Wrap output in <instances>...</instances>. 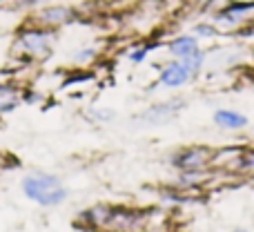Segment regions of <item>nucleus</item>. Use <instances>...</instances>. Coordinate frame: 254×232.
Returning a JSON list of instances; mask_svg holds the SVG:
<instances>
[{
	"label": "nucleus",
	"instance_id": "3",
	"mask_svg": "<svg viewBox=\"0 0 254 232\" xmlns=\"http://www.w3.org/2000/svg\"><path fill=\"white\" fill-rule=\"evenodd\" d=\"M167 49H170V54H174L176 58H192L196 56V54H201V49H198V40L194 38V36H176L174 40H170L167 43Z\"/></svg>",
	"mask_w": 254,
	"mask_h": 232
},
{
	"label": "nucleus",
	"instance_id": "8",
	"mask_svg": "<svg viewBox=\"0 0 254 232\" xmlns=\"http://www.w3.org/2000/svg\"><path fill=\"white\" fill-rule=\"evenodd\" d=\"M43 18L45 22H63L69 18V9H63V7H54V9H47V11H43Z\"/></svg>",
	"mask_w": 254,
	"mask_h": 232
},
{
	"label": "nucleus",
	"instance_id": "10",
	"mask_svg": "<svg viewBox=\"0 0 254 232\" xmlns=\"http://www.w3.org/2000/svg\"><path fill=\"white\" fill-rule=\"evenodd\" d=\"M194 31H196L198 36H203V38H212V36L219 34V31H216L212 25H196V27H194Z\"/></svg>",
	"mask_w": 254,
	"mask_h": 232
},
{
	"label": "nucleus",
	"instance_id": "11",
	"mask_svg": "<svg viewBox=\"0 0 254 232\" xmlns=\"http://www.w3.org/2000/svg\"><path fill=\"white\" fill-rule=\"evenodd\" d=\"M92 56H94V49H85V52L76 54V61H87V58H92Z\"/></svg>",
	"mask_w": 254,
	"mask_h": 232
},
{
	"label": "nucleus",
	"instance_id": "7",
	"mask_svg": "<svg viewBox=\"0 0 254 232\" xmlns=\"http://www.w3.org/2000/svg\"><path fill=\"white\" fill-rule=\"evenodd\" d=\"M214 121L219 123V125H225V127H232V130H237V127L246 125L248 118L241 116L239 112H232V110H219L214 114Z\"/></svg>",
	"mask_w": 254,
	"mask_h": 232
},
{
	"label": "nucleus",
	"instance_id": "1",
	"mask_svg": "<svg viewBox=\"0 0 254 232\" xmlns=\"http://www.w3.org/2000/svg\"><path fill=\"white\" fill-rule=\"evenodd\" d=\"M22 192L40 206H56L67 197L61 181L45 172H34L22 179Z\"/></svg>",
	"mask_w": 254,
	"mask_h": 232
},
{
	"label": "nucleus",
	"instance_id": "9",
	"mask_svg": "<svg viewBox=\"0 0 254 232\" xmlns=\"http://www.w3.org/2000/svg\"><path fill=\"white\" fill-rule=\"evenodd\" d=\"M152 47H154V45H145V47H140V49H136V52H131V54H129V61H131V63H140L149 52H152Z\"/></svg>",
	"mask_w": 254,
	"mask_h": 232
},
{
	"label": "nucleus",
	"instance_id": "2",
	"mask_svg": "<svg viewBox=\"0 0 254 232\" xmlns=\"http://www.w3.org/2000/svg\"><path fill=\"white\" fill-rule=\"evenodd\" d=\"M201 67H203V52L192 58H179V61L170 63L161 72V85H165V87H181L192 76H196L201 72Z\"/></svg>",
	"mask_w": 254,
	"mask_h": 232
},
{
	"label": "nucleus",
	"instance_id": "5",
	"mask_svg": "<svg viewBox=\"0 0 254 232\" xmlns=\"http://www.w3.org/2000/svg\"><path fill=\"white\" fill-rule=\"evenodd\" d=\"M254 9V2H241V4H232V7L228 9H221L219 13H216V20L219 22H225V25H237L239 20H241L246 13H250Z\"/></svg>",
	"mask_w": 254,
	"mask_h": 232
},
{
	"label": "nucleus",
	"instance_id": "14",
	"mask_svg": "<svg viewBox=\"0 0 254 232\" xmlns=\"http://www.w3.org/2000/svg\"><path fill=\"white\" fill-rule=\"evenodd\" d=\"M239 232H243V230H239Z\"/></svg>",
	"mask_w": 254,
	"mask_h": 232
},
{
	"label": "nucleus",
	"instance_id": "4",
	"mask_svg": "<svg viewBox=\"0 0 254 232\" xmlns=\"http://www.w3.org/2000/svg\"><path fill=\"white\" fill-rule=\"evenodd\" d=\"M20 45L29 54H45L49 49V34L47 31H38V29L25 31L20 36Z\"/></svg>",
	"mask_w": 254,
	"mask_h": 232
},
{
	"label": "nucleus",
	"instance_id": "13",
	"mask_svg": "<svg viewBox=\"0 0 254 232\" xmlns=\"http://www.w3.org/2000/svg\"><path fill=\"white\" fill-rule=\"evenodd\" d=\"M248 163H250V165H254V152L250 154V156H248Z\"/></svg>",
	"mask_w": 254,
	"mask_h": 232
},
{
	"label": "nucleus",
	"instance_id": "12",
	"mask_svg": "<svg viewBox=\"0 0 254 232\" xmlns=\"http://www.w3.org/2000/svg\"><path fill=\"white\" fill-rule=\"evenodd\" d=\"M7 94H13V89L7 87V85H0V98H4Z\"/></svg>",
	"mask_w": 254,
	"mask_h": 232
},
{
	"label": "nucleus",
	"instance_id": "6",
	"mask_svg": "<svg viewBox=\"0 0 254 232\" xmlns=\"http://www.w3.org/2000/svg\"><path fill=\"white\" fill-rule=\"evenodd\" d=\"M207 150H190V152H183L181 156H176V165L183 167V170H196L205 163L207 158Z\"/></svg>",
	"mask_w": 254,
	"mask_h": 232
}]
</instances>
